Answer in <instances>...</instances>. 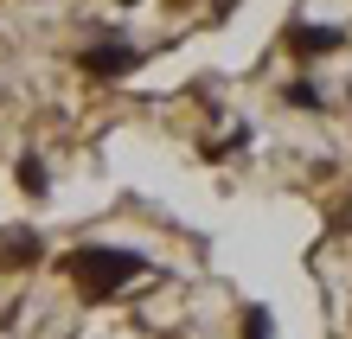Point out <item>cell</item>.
Segmentation results:
<instances>
[{"mask_svg": "<svg viewBox=\"0 0 352 339\" xmlns=\"http://www.w3.org/2000/svg\"><path fill=\"white\" fill-rule=\"evenodd\" d=\"M71 275H77V282H84L90 294H109L116 282H129V275H141V263H135V256H122V250H77Z\"/></svg>", "mask_w": 352, "mask_h": 339, "instance_id": "cell-1", "label": "cell"}, {"mask_svg": "<svg viewBox=\"0 0 352 339\" xmlns=\"http://www.w3.org/2000/svg\"><path fill=\"white\" fill-rule=\"evenodd\" d=\"M282 45L295 52V58H320V52H340V45H346V32H340V26H288V32H282Z\"/></svg>", "mask_w": 352, "mask_h": 339, "instance_id": "cell-2", "label": "cell"}, {"mask_svg": "<svg viewBox=\"0 0 352 339\" xmlns=\"http://www.w3.org/2000/svg\"><path fill=\"white\" fill-rule=\"evenodd\" d=\"M77 65H84L90 77H122V71L141 65V52H129V45H96V52H77Z\"/></svg>", "mask_w": 352, "mask_h": 339, "instance_id": "cell-3", "label": "cell"}, {"mask_svg": "<svg viewBox=\"0 0 352 339\" xmlns=\"http://www.w3.org/2000/svg\"><path fill=\"white\" fill-rule=\"evenodd\" d=\"M288 102H295V109H320V90L314 83H288Z\"/></svg>", "mask_w": 352, "mask_h": 339, "instance_id": "cell-4", "label": "cell"}, {"mask_svg": "<svg viewBox=\"0 0 352 339\" xmlns=\"http://www.w3.org/2000/svg\"><path fill=\"white\" fill-rule=\"evenodd\" d=\"M243 339H269V314H263V307L243 314Z\"/></svg>", "mask_w": 352, "mask_h": 339, "instance_id": "cell-5", "label": "cell"}, {"mask_svg": "<svg viewBox=\"0 0 352 339\" xmlns=\"http://www.w3.org/2000/svg\"><path fill=\"white\" fill-rule=\"evenodd\" d=\"M19 186H26V193H38V186H45V166H38V160H19Z\"/></svg>", "mask_w": 352, "mask_h": 339, "instance_id": "cell-6", "label": "cell"}, {"mask_svg": "<svg viewBox=\"0 0 352 339\" xmlns=\"http://www.w3.org/2000/svg\"><path fill=\"white\" fill-rule=\"evenodd\" d=\"M122 7H135V0H122Z\"/></svg>", "mask_w": 352, "mask_h": 339, "instance_id": "cell-7", "label": "cell"}]
</instances>
